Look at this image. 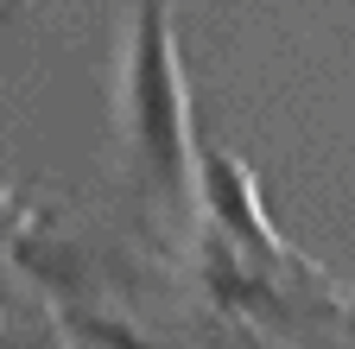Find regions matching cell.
<instances>
[{"label":"cell","mask_w":355,"mask_h":349,"mask_svg":"<svg viewBox=\"0 0 355 349\" xmlns=\"http://www.w3.org/2000/svg\"><path fill=\"white\" fill-rule=\"evenodd\" d=\"M114 140L146 203L197 197V134L171 0H133L114 32Z\"/></svg>","instance_id":"6da1fadb"}]
</instances>
